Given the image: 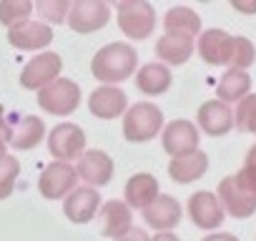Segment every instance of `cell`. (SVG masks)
<instances>
[{
	"mask_svg": "<svg viewBox=\"0 0 256 241\" xmlns=\"http://www.w3.org/2000/svg\"><path fill=\"white\" fill-rule=\"evenodd\" d=\"M138 66V53L134 46L128 43H108L103 46L93 60H90V73L96 76V80L113 86V83H123L136 73Z\"/></svg>",
	"mask_w": 256,
	"mask_h": 241,
	"instance_id": "6da1fadb",
	"label": "cell"
},
{
	"mask_svg": "<svg viewBox=\"0 0 256 241\" xmlns=\"http://www.w3.org/2000/svg\"><path fill=\"white\" fill-rule=\"evenodd\" d=\"M164 128V113L156 103H134L123 116V138L128 144H146Z\"/></svg>",
	"mask_w": 256,
	"mask_h": 241,
	"instance_id": "7a4b0ae2",
	"label": "cell"
},
{
	"mask_svg": "<svg viewBox=\"0 0 256 241\" xmlns=\"http://www.w3.org/2000/svg\"><path fill=\"white\" fill-rule=\"evenodd\" d=\"M118 8V28L131 40H146L156 28V10L146 0H120Z\"/></svg>",
	"mask_w": 256,
	"mask_h": 241,
	"instance_id": "3957f363",
	"label": "cell"
},
{
	"mask_svg": "<svg viewBox=\"0 0 256 241\" xmlns=\"http://www.w3.org/2000/svg\"><path fill=\"white\" fill-rule=\"evenodd\" d=\"M38 106L50 116H70L80 106V86L70 78H56L38 90Z\"/></svg>",
	"mask_w": 256,
	"mask_h": 241,
	"instance_id": "277c9868",
	"label": "cell"
},
{
	"mask_svg": "<svg viewBox=\"0 0 256 241\" xmlns=\"http://www.w3.org/2000/svg\"><path fill=\"white\" fill-rule=\"evenodd\" d=\"M46 138V124L38 116L26 113H8V146L16 151H30Z\"/></svg>",
	"mask_w": 256,
	"mask_h": 241,
	"instance_id": "5b68a950",
	"label": "cell"
},
{
	"mask_svg": "<svg viewBox=\"0 0 256 241\" xmlns=\"http://www.w3.org/2000/svg\"><path fill=\"white\" fill-rule=\"evenodd\" d=\"M48 151L56 161H78L86 154V134L76 124H58L48 134Z\"/></svg>",
	"mask_w": 256,
	"mask_h": 241,
	"instance_id": "8992f818",
	"label": "cell"
},
{
	"mask_svg": "<svg viewBox=\"0 0 256 241\" xmlns=\"http://www.w3.org/2000/svg\"><path fill=\"white\" fill-rule=\"evenodd\" d=\"M110 10L103 0H76L68 13V28L76 33H96L106 28Z\"/></svg>",
	"mask_w": 256,
	"mask_h": 241,
	"instance_id": "52a82bcc",
	"label": "cell"
},
{
	"mask_svg": "<svg viewBox=\"0 0 256 241\" xmlns=\"http://www.w3.org/2000/svg\"><path fill=\"white\" fill-rule=\"evenodd\" d=\"M76 181H78V174L70 164L53 161V164H48V168H43V174L38 178V191L43 198L58 201V198L68 196V191L76 186Z\"/></svg>",
	"mask_w": 256,
	"mask_h": 241,
	"instance_id": "ba28073f",
	"label": "cell"
},
{
	"mask_svg": "<svg viewBox=\"0 0 256 241\" xmlns=\"http://www.w3.org/2000/svg\"><path fill=\"white\" fill-rule=\"evenodd\" d=\"M60 68H63V60H60L58 53H50V50L40 53L33 60H28V66L23 68L20 86L26 90H40V88H46L48 83H53L60 76Z\"/></svg>",
	"mask_w": 256,
	"mask_h": 241,
	"instance_id": "9c48e42d",
	"label": "cell"
},
{
	"mask_svg": "<svg viewBox=\"0 0 256 241\" xmlns=\"http://www.w3.org/2000/svg\"><path fill=\"white\" fill-rule=\"evenodd\" d=\"M224 216H226V211H224L216 194L196 191L188 198V218H191L194 226H198L204 231H211V228H218L224 224Z\"/></svg>",
	"mask_w": 256,
	"mask_h": 241,
	"instance_id": "30bf717a",
	"label": "cell"
},
{
	"mask_svg": "<svg viewBox=\"0 0 256 241\" xmlns=\"http://www.w3.org/2000/svg\"><path fill=\"white\" fill-rule=\"evenodd\" d=\"M161 144L168 156H184L198 148V128L186 118H176L164 128Z\"/></svg>",
	"mask_w": 256,
	"mask_h": 241,
	"instance_id": "8fae6325",
	"label": "cell"
},
{
	"mask_svg": "<svg viewBox=\"0 0 256 241\" xmlns=\"http://www.w3.org/2000/svg\"><path fill=\"white\" fill-rule=\"evenodd\" d=\"M88 110L96 118L113 120L128 110V96L118 86H100L88 96Z\"/></svg>",
	"mask_w": 256,
	"mask_h": 241,
	"instance_id": "7c38bea8",
	"label": "cell"
},
{
	"mask_svg": "<svg viewBox=\"0 0 256 241\" xmlns=\"http://www.w3.org/2000/svg\"><path fill=\"white\" fill-rule=\"evenodd\" d=\"M181 216H184L181 204L174 196H168V194H158L154 198V204H148L144 208V221L154 231H171V228H176Z\"/></svg>",
	"mask_w": 256,
	"mask_h": 241,
	"instance_id": "4fadbf2b",
	"label": "cell"
},
{
	"mask_svg": "<svg viewBox=\"0 0 256 241\" xmlns=\"http://www.w3.org/2000/svg\"><path fill=\"white\" fill-rule=\"evenodd\" d=\"M196 120H198L204 134L218 138V136H226L234 128V110L226 103H221L218 98L206 100V103H201V108L196 113Z\"/></svg>",
	"mask_w": 256,
	"mask_h": 241,
	"instance_id": "5bb4252c",
	"label": "cell"
},
{
	"mask_svg": "<svg viewBox=\"0 0 256 241\" xmlns=\"http://www.w3.org/2000/svg\"><path fill=\"white\" fill-rule=\"evenodd\" d=\"M76 174L80 181H86L88 186H106L110 178H113V161L106 151H88L78 158V166H76Z\"/></svg>",
	"mask_w": 256,
	"mask_h": 241,
	"instance_id": "9a60e30c",
	"label": "cell"
},
{
	"mask_svg": "<svg viewBox=\"0 0 256 241\" xmlns=\"http://www.w3.org/2000/svg\"><path fill=\"white\" fill-rule=\"evenodd\" d=\"M100 194L93 186H80L76 191H70V196L63 204V214L68 216V221L73 224H88L98 211H100Z\"/></svg>",
	"mask_w": 256,
	"mask_h": 241,
	"instance_id": "2e32d148",
	"label": "cell"
},
{
	"mask_svg": "<svg viewBox=\"0 0 256 241\" xmlns=\"http://www.w3.org/2000/svg\"><path fill=\"white\" fill-rule=\"evenodd\" d=\"M216 196H218L224 211H226L228 216H234V218H248V216L256 214V198H251L248 194H244V191L236 186L234 176L221 178Z\"/></svg>",
	"mask_w": 256,
	"mask_h": 241,
	"instance_id": "e0dca14e",
	"label": "cell"
},
{
	"mask_svg": "<svg viewBox=\"0 0 256 241\" xmlns=\"http://www.w3.org/2000/svg\"><path fill=\"white\" fill-rule=\"evenodd\" d=\"M50 40H53V28L48 23L26 20V23H20V26L8 30V43L13 48H20V50H40Z\"/></svg>",
	"mask_w": 256,
	"mask_h": 241,
	"instance_id": "ac0fdd59",
	"label": "cell"
},
{
	"mask_svg": "<svg viewBox=\"0 0 256 241\" xmlns=\"http://www.w3.org/2000/svg\"><path fill=\"white\" fill-rule=\"evenodd\" d=\"M98 218H100V234L110 236V238H120L123 234H128V228L134 226L131 206H128L126 201H116V198L100 206Z\"/></svg>",
	"mask_w": 256,
	"mask_h": 241,
	"instance_id": "d6986e66",
	"label": "cell"
},
{
	"mask_svg": "<svg viewBox=\"0 0 256 241\" xmlns=\"http://www.w3.org/2000/svg\"><path fill=\"white\" fill-rule=\"evenodd\" d=\"M208 171V156L204 151H188L184 156H174L168 164V176L176 184H194Z\"/></svg>",
	"mask_w": 256,
	"mask_h": 241,
	"instance_id": "ffe728a7",
	"label": "cell"
},
{
	"mask_svg": "<svg viewBox=\"0 0 256 241\" xmlns=\"http://www.w3.org/2000/svg\"><path fill=\"white\" fill-rule=\"evenodd\" d=\"M198 56L204 63L208 66H224L226 56H228V46H231V36L221 28H211L206 33H201L198 38Z\"/></svg>",
	"mask_w": 256,
	"mask_h": 241,
	"instance_id": "44dd1931",
	"label": "cell"
},
{
	"mask_svg": "<svg viewBox=\"0 0 256 241\" xmlns=\"http://www.w3.org/2000/svg\"><path fill=\"white\" fill-rule=\"evenodd\" d=\"M126 204L131 208H146L158 196V181L151 174H136L126 181Z\"/></svg>",
	"mask_w": 256,
	"mask_h": 241,
	"instance_id": "7402d4cb",
	"label": "cell"
},
{
	"mask_svg": "<svg viewBox=\"0 0 256 241\" xmlns=\"http://www.w3.org/2000/svg\"><path fill=\"white\" fill-rule=\"evenodd\" d=\"M164 30L168 36H184V38H196L201 33V18L196 10L191 8H184V6H176L166 13L164 18Z\"/></svg>",
	"mask_w": 256,
	"mask_h": 241,
	"instance_id": "603a6c76",
	"label": "cell"
},
{
	"mask_svg": "<svg viewBox=\"0 0 256 241\" xmlns=\"http://www.w3.org/2000/svg\"><path fill=\"white\" fill-rule=\"evenodd\" d=\"M171 83H174V76H171L168 66H164V63H146L136 73V86L146 96H161L171 88Z\"/></svg>",
	"mask_w": 256,
	"mask_h": 241,
	"instance_id": "cb8c5ba5",
	"label": "cell"
},
{
	"mask_svg": "<svg viewBox=\"0 0 256 241\" xmlns=\"http://www.w3.org/2000/svg\"><path fill=\"white\" fill-rule=\"evenodd\" d=\"M194 53V40L191 38H184V36H168L164 33L158 40H156V56L168 63V66H184Z\"/></svg>",
	"mask_w": 256,
	"mask_h": 241,
	"instance_id": "d4e9b609",
	"label": "cell"
},
{
	"mask_svg": "<svg viewBox=\"0 0 256 241\" xmlns=\"http://www.w3.org/2000/svg\"><path fill=\"white\" fill-rule=\"evenodd\" d=\"M251 93V78L246 70H226L216 86V96L221 103H238Z\"/></svg>",
	"mask_w": 256,
	"mask_h": 241,
	"instance_id": "484cf974",
	"label": "cell"
},
{
	"mask_svg": "<svg viewBox=\"0 0 256 241\" xmlns=\"http://www.w3.org/2000/svg\"><path fill=\"white\" fill-rule=\"evenodd\" d=\"M256 58V50H254V43L244 36H231V46H228V56H226V68L228 70H246L251 68Z\"/></svg>",
	"mask_w": 256,
	"mask_h": 241,
	"instance_id": "4316f807",
	"label": "cell"
},
{
	"mask_svg": "<svg viewBox=\"0 0 256 241\" xmlns=\"http://www.w3.org/2000/svg\"><path fill=\"white\" fill-rule=\"evenodd\" d=\"M33 3H28V0H3L0 3V23H3L8 30L26 23L28 16L33 13Z\"/></svg>",
	"mask_w": 256,
	"mask_h": 241,
	"instance_id": "83f0119b",
	"label": "cell"
},
{
	"mask_svg": "<svg viewBox=\"0 0 256 241\" xmlns=\"http://www.w3.org/2000/svg\"><path fill=\"white\" fill-rule=\"evenodd\" d=\"M18 174H20V161L16 156H8V154L0 156V201L13 194Z\"/></svg>",
	"mask_w": 256,
	"mask_h": 241,
	"instance_id": "f1b7e54d",
	"label": "cell"
},
{
	"mask_svg": "<svg viewBox=\"0 0 256 241\" xmlns=\"http://www.w3.org/2000/svg\"><path fill=\"white\" fill-rule=\"evenodd\" d=\"M234 126L246 134H256V93H248L244 100H238V108L234 113Z\"/></svg>",
	"mask_w": 256,
	"mask_h": 241,
	"instance_id": "f546056e",
	"label": "cell"
},
{
	"mask_svg": "<svg viewBox=\"0 0 256 241\" xmlns=\"http://www.w3.org/2000/svg\"><path fill=\"white\" fill-rule=\"evenodd\" d=\"M36 10L48 23H63V20H68L70 3H66V0H38Z\"/></svg>",
	"mask_w": 256,
	"mask_h": 241,
	"instance_id": "4dcf8cb0",
	"label": "cell"
},
{
	"mask_svg": "<svg viewBox=\"0 0 256 241\" xmlns=\"http://www.w3.org/2000/svg\"><path fill=\"white\" fill-rule=\"evenodd\" d=\"M234 181H236V186H238L244 194H248L251 198H256V168L244 166V168L234 176Z\"/></svg>",
	"mask_w": 256,
	"mask_h": 241,
	"instance_id": "1f68e13d",
	"label": "cell"
},
{
	"mask_svg": "<svg viewBox=\"0 0 256 241\" xmlns=\"http://www.w3.org/2000/svg\"><path fill=\"white\" fill-rule=\"evenodd\" d=\"M116 241H151V238H148L146 228L131 226V228H128V234H123V236H120V238H116Z\"/></svg>",
	"mask_w": 256,
	"mask_h": 241,
	"instance_id": "d6a6232c",
	"label": "cell"
},
{
	"mask_svg": "<svg viewBox=\"0 0 256 241\" xmlns=\"http://www.w3.org/2000/svg\"><path fill=\"white\" fill-rule=\"evenodd\" d=\"M231 8L238 10V13L254 16V13H256V0H231Z\"/></svg>",
	"mask_w": 256,
	"mask_h": 241,
	"instance_id": "836d02e7",
	"label": "cell"
},
{
	"mask_svg": "<svg viewBox=\"0 0 256 241\" xmlns=\"http://www.w3.org/2000/svg\"><path fill=\"white\" fill-rule=\"evenodd\" d=\"M0 138L8 144V113L3 106H0Z\"/></svg>",
	"mask_w": 256,
	"mask_h": 241,
	"instance_id": "e575fe53",
	"label": "cell"
},
{
	"mask_svg": "<svg viewBox=\"0 0 256 241\" xmlns=\"http://www.w3.org/2000/svg\"><path fill=\"white\" fill-rule=\"evenodd\" d=\"M201 241H238L234 234H208L206 238H201Z\"/></svg>",
	"mask_w": 256,
	"mask_h": 241,
	"instance_id": "d590c367",
	"label": "cell"
},
{
	"mask_svg": "<svg viewBox=\"0 0 256 241\" xmlns=\"http://www.w3.org/2000/svg\"><path fill=\"white\" fill-rule=\"evenodd\" d=\"M151 241H181V238H178L176 234H171V231H158Z\"/></svg>",
	"mask_w": 256,
	"mask_h": 241,
	"instance_id": "8d00e7d4",
	"label": "cell"
},
{
	"mask_svg": "<svg viewBox=\"0 0 256 241\" xmlns=\"http://www.w3.org/2000/svg\"><path fill=\"white\" fill-rule=\"evenodd\" d=\"M244 166H248V168H256V146L246 154V164Z\"/></svg>",
	"mask_w": 256,
	"mask_h": 241,
	"instance_id": "74e56055",
	"label": "cell"
},
{
	"mask_svg": "<svg viewBox=\"0 0 256 241\" xmlns=\"http://www.w3.org/2000/svg\"><path fill=\"white\" fill-rule=\"evenodd\" d=\"M6 146H8V144H6L3 138H0V156H6Z\"/></svg>",
	"mask_w": 256,
	"mask_h": 241,
	"instance_id": "f35d334b",
	"label": "cell"
}]
</instances>
